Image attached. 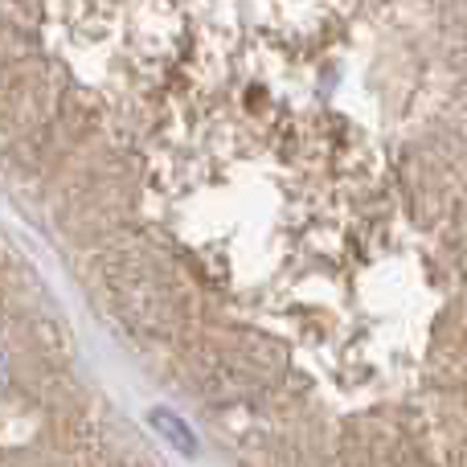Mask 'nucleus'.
Returning <instances> with one entry per match:
<instances>
[{"label":"nucleus","mask_w":467,"mask_h":467,"mask_svg":"<svg viewBox=\"0 0 467 467\" xmlns=\"http://www.w3.org/2000/svg\"><path fill=\"white\" fill-rule=\"evenodd\" d=\"M152 422L172 439V447H181V451H193V435H189V427H181V422L172 419V414H164V410H161Z\"/></svg>","instance_id":"obj_1"}]
</instances>
